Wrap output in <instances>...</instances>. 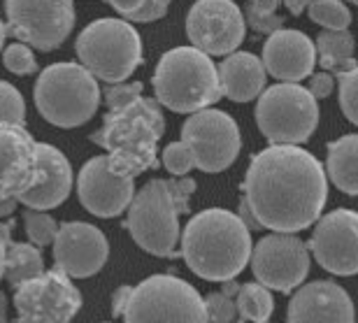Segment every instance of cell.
<instances>
[{"mask_svg":"<svg viewBox=\"0 0 358 323\" xmlns=\"http://www.w3.org/2000/svg\"><path fill=\"white\" fill-rule=\"evenodd\" d=\"M77 59L96 80L126 82L142 63L140 33L128 19H96L77 38Z\"/></svg>","mask_w":358,"mask_h":323,"instance_id":"cell-7","label":"cell"},{"mask_svg":"<svg viewBox=\"0 0 358 323\" xmlns=\"http://www.w3.org/2000/svg\"><path fill=\"white\" fill-rule=\"evenodd\" d=\"M105 3L124 19L135 21V24H147V21L166 17L173 0H105Z\"/></svg>","mask_w":358,"mask_h":323,"instance_id":"cell-27","label":"cell"},{"mask_svg":"<svg viewBox=\"0 0 358 323\" xmlns=\"http://www.w3.org/2000/svg\"><path fill=\"white\" fill-rule=\"evenodd\" d=\"M242 191L261 228L300 233L319 221L328 179L310 152L296 145H270L252 156Z\"/></svg>","mask_w":358,"mask_h":323,"instance_id":"cell-1","label":"cell"},{"mask_svg":"<svg viewBox=\"0 0 358 323\" xmlns=\"http://www.w3.org/2000/svg\"><path fill=\"white\" fill-rule=\"evenodd\" d=\"M235 305H238V319L240 321H268L275 312V300H272V293L268 286H263L261 282H249L245 286H240L238 298H235Z\"/></svg>","mask_w":358,"mask_h":323,"instance_id":"cell-26","label":"cell"},{"mask_svg":"<svg viewBox=\"0 0 358 323\" xmlns=\"http://www.w3.org/2000/svg\"><path fill=\"white\" fill-rule=\"evenodd\" d=\"M314 63H317V47L300 31L279 28L270 33L268 42L263 45V66L275 80L300 82L310 77Z\"/></svg>","mask_w":358,"mask_h":323,"instance_id":"cell-19","label":"cell"},{"mask_svg":"<svg viewBox=\"0 0 358 323\" xmlns=\"http://www.w3.org/2000/svg\"><path fill=\"white\" fill-rule=\"evenodd\" d=\"M182 140L193 152L196 168L210 175L231 168L242 147L235 119L228 112L212 110V107L193 112L184 121Z\"/></svg>","mask_w":358,"mask_h":323,"instance_id":"cell-11","label":"cell"},{"mask_svg":"<svg viewBox=\"0 0 358 323\" xmlns=\"http://www.w3.org/2000/svg\"><path fill=\"white\" fill-rule=\"evenodd\" d=\"M14 307L21 321H70L82 307V293L73 277L54 268L14 289Z\"/></svg>","mask_w":358,"mask_h":323,"instance_id":"cell-13","label":"cell"},{"mask_svg":"<svg viewBox=\"0 0 358 323\" xmlns=\"http://www.w3.org/2000/svg\"><path fill=\"white\" fill-rule=\"evenodd\" d=\"M17 205H19L17 196H5V193H0V217H12Z\"/></svg>","mask_w":358,"mask_h":323,"instance_id":"cell-40","label":"cell"},{"mask_svg":"<svg viewBox=\"0 0 358 323\" xmlns=\"http://www.w3.org/2000/svg\"><path fill=\"white\" fill-rule=\"evenodd\" d=\"M77 196L91 214L100 219L119 217L135 196V177L112 170L110 156H96L84 163L77 177Z\"/></svg>","mask_w":358,"mask_h":323,"instance_id":"cell-16","label":"cell"},{"mask_svg":"<svg viewBox=\"0 0 358 323\" xmlns=\"http://www.w3.org/2000/svg\"><path fill=\"white\" fill-rule=\"evenodd\" d=\"M10 238H12V224H0V244L7 247Z\"/></svg>","mask_w":358,"mask_h":323,"instance_id":"cell-42","label":"cell"},{"mask_svg":"<svg viewBox=\"0 0 358 323\" xmlns=\"http://www.w3.org/2000/svg\"><path fill=\"white\" fill-rule=\"evenodd\" d=\"M40 175L31 189L19 196V203L33 210H54L73 191V165L61 149L38 142Z\"/></svg>","mask_w":358,"mask_h":323,"instance_id":"cell-20","label":"cell"},{"mask_svg":"<svg viewBox=\"0 0 358 323\" xmlns=\"http://www.w3.org/2000/svg\"><path fill=\"white\" fill-rule=\"evenodd\" d=\"M256 124L270 145H300L319 126V105L310 89L282 82L261 93Z\"/></svg>","mask_w":358,"mask_h":323,"instance_id":"cell-8","label":"cell"},{"mask_svg":"<svg viewBox=\"0 0 358 323\" xmlns=\"http://www.w3.org/2000/svg\"><path fill=\"white\" fill-rule=\"evenodd\" d=\"M289 321H354L356 310L349 293L335 282L305 284L291 298Z\"/></svg>","mask_w":358,"mask_h":323,"instance_id":"cell-21","label":"cell"},{"mask_svg":"<svg viewBox=\"0 0 358 323\" xmlns=\"http://www.w3.org/2000/svg\"><path fill=\"white\" fill-rule=\"evenodd\" d=\"M24 224H26V235L35 247H47L54 244L56 233H59V224L54 221L52 214H47L45 210H33L28 207L24 210Z\"/></svg>","mask_w":358,"mask_h":323,"instance_id":"cell-30","label":"cell"},{"mask_svg":"<svg viewBox=\"0 0 358 323\" xmlns=\"http://www.w3.org/2000/svg\"><path fill=\"white\" fill-rule=\"evenodd\" d=\"M163 165L173 177H184L196 168V161H193V152L189 145L184 140H179L163 149Z\"/></svg>","mask_w":358,"mask_h":323,"instance_id":"cell-33","label":"cell"},{"mask_svg":"<svg viewBox=\"0 0 358 323\" xmlns=\"http://www.w3.org/2000/svg\"><path fill=\"white\" fill-rule=\"evenodd\" d=\"M354 35L347 31H331L326 28L317 38V56L319 63L326 73H347V70L356 68L358 63L354 59Z\"/></svg>","mask_w":358,"mask_h":323,"instance_id":"cell-24","label":"cell"},{"mask_svg":"<svg viewBox=\"0 0 358 323\" xmlns=\"http://www.w3.org/2000/svg\"><path fill=\"white\" fill-rule=\"evenodd\" d=\"M245 24L233 0H198L186 17V35L200 52L228 56L245 40Z\"/></svg>","mask_w":358,"mask_h":323,"instance_id":"cell-14","label":"cell"},{"mask_svg":"<svg viewBox=\"0 0 358 323\" xmlns=\"http://www.w3.org/2000/svg\"><path fill=\"white\" fill-rule=\"evenodd\" d=\"M45 272V261L35 244L10 242L5 249V279L12 289H19L28 279Z\"/></svg>","mask_w":358,"mask_h":323,"instance_id":"cell-25","label":"cell"},{"mask_svg":"<svg viewBox=\"0 0 358 323\" xmlns=\"http://www.w3.org/2000/svg\"><path fill=\"white\" fill-rule=\"evenodd\" d=\"M252 249V235L240 214L212 207L186 224L179 254L200 279L228 282L249 265Z\"/></svg>","mask_w":358,"mask_h":323,"instance_id":"cell-2","label":"cell"},{"mask_svg":"<svg viewBox=\"0 0 358 323\" xmlns=\"http://www.w3.org/2000/svg\"><path fill=\"white\" fill-rule=\"evenodd\" d=\"M5 249L7 247H3V244H0V279L5 277Z\"/></svg>","mask_w":358,"mask_h":323,"instance_id":"cell-44","label":"cell"},{"mask_svg":"<svg viewBox=\"0 0 358 323\" xmlns=\"http://www.w3.org/2000/svg\"><path fill=\"white\" fill-rule=\"evenodd\" d=\"M5 68L14 75H33L38 70V61L31 52V45L26 42H14L3 52Z\"/></svg>","mask_w":358,"mask_h":323,"instance_id":"cell-34","label":"cell"},{"mask_svg":"<svg viewBox=\"0 0 358 323\" xmlns=\"http://www.w3.org/2000/svg\"><path fill=\"white\" fill-rule=\"evenodd\" d=\"M5 35H7V24L0 21V52H3V42H5Z\"/></svg>","mask_w":358,"mask_h":323,"instance_id":"cell-45","label":"cell"},{"mask_svg":"<svg viewBox=\"0 0 358 323\" xmlns=\"http://www.w3.org/2000/svg\"><path fill=\"white\" fill-rule=\"evenodd\" d=\"M166 133L161 103L138 96L131 103L107 110L103 126L91 135V142L110 152V165L119 175L138 177L149 168H159L156 147Z\"/></svg>","mask_w":358,"mask_h":323,"instance_id":"cell-3","label":"cell"},{"mask_svg":"<svg viewBox=\"0 0 358 323\" xmlns=\"http://www.w3.org/2000/svg\"><path fill=\"white\" fill-rule=\"evenodd\" d=\"M328 177L347 196H358V135L328 145Z\"/></svg>","mask_w":358,"mask_h":323,"instance_id":"cell-23","label":"cell"},{"mask_svg":"<svg viewBox=\"0 0 358 323\" xmlns=\"http://www.w3.org/2000/svg\"><path fill=\"white\" fill-rule=\"evenodd\" d=\"M7 33L40 52H54L75 26L73 0H5Z\"/></svg>","mask_w":358,"mask_h":323,"instance_id":"cell-10","label":"cell"},{"mask_svg":"<svg viewBox=\"0 0 358 323\" xmlns=\"http://www.w3.org/2000/svg\"><path fill=\"white\" fill-rule=\"evenodd\" d=\"M110 256V242L98 226L70 221L59 226L54 240V263L73 279H87L103 270Z\"/></svg>","mask_w":358,"mask_h":323,"instance_id":"cell-17","label":"cell"},{"mask_svg":"<svg viewBox=\"0 0 358 323\" xmlns=\"http://www.w3.org/2000/svg\"><path fill=\"white\" fill-rule=\"evenodd\" d=\"M252 270L256 282L272 291L291 293L310 272V249L293 233H275L252 249Z\"/></svg>","mask_w":358,"mask_h":323,"instance_id":"cell-12","label":"cell"},{"mask_svg":"<svg viewBox=\"0 0 358 323\" xmlns=\"http://www.w3.org/2000/svg\"><path fill=\"white\" fill-rule=\"evenodd\" d=\"M35 105L49 124L77 128L96 114L100 105L98 80L82 63H54L40 73Z\"/></svg>","mask_w":358,"mask_h":323,"instance_id":"cell-6","label":"cell"},{"mask_svg":"<svg viewBox=\"0 0 358 323\" xmlns=\"http://www.w3.org/2000/svg\"><path fill=\"white\" fill-rule=\"evenodd\" d=\"M205 310L207 321H235L238 319V305H235L233 296H228L226 291L210 293L205 298Z\"/></svg>","mask_w":358,"mask_h":323,"instance_id":"cell-35","label":"cell"},{"mask_svg":"<svg viewBox=\"0 0 358 323\" xmlns=\"http://www.w3.org/2000/svg\"><path fill=\"white\" fill-rule=\"evenodd\" d=\"M124 321H207L205 298L184 279L154 275L133 286Z\"/></svg>","mask_w":358,"mask_h":323,"instance_id":"cell-9","label":"cell"},{"mask_svg":"<svg viewBox=\"0 0 358 323\" xmlns=\"http://www.w3.org/2000/svg\"><path fill=\"white\" fill-rule=\"evenodd\" d=\"M279 0H249L245 10V21L256 33H275L284 28V17L277 14Z\"/></svg>","mask_w":358,"mask_h":323,"instance_id":"cell-29","label":"cell"},{"mask_svg":"<svg viewBox=\"0 0 358 323\" xmlns=\"http://www.w3.org/2000/svg\"><path fill=\"white\" fill-rule=\"evenodd\" d=\"M238 214H240V219L247 224L249 231H261V224H259V221H256L254 212H252V207L247 205V200H245V198H242V203H240V212H238Z\"/></svg>","mask_w":358,"mask_h":323,"instance_id":"cell-39","label":"cell"},{"mask_svg":"<svg viewBox=\"0 0 358 323\" xmlns=\"http://www.w3.org/2000/svg\"><path fill=\"white\" fill-rule=\"evenodd\" d=\"M221 93L235 103H249L266 89V66L261 59L247 52L228 54L219 66Z\"/></svg>","mask_w":358,"mask_h":323,"instance_id":"cell-22","label":"cell"},{"mask_svg":"<svg viewBox=\"0 0 358 323\" xmlns=\"http://www.w3.org/2000/svg\"><path fill=\"white\" fill-rule=\"evenodd\" d=\"M24 121H26L24 96L10 82H0V124L24 126Z\"/></svg>","mask_w":358,"mask_h":323,"instance_id":"cell-31","label":"cell"},{"mask_svg":"<svg viewBox=\"0 0 358 323\" xmlns=\"http://www.w3.org/2000/svg\"><path fill=\"white\" fill-rule=\"evenodd\" d=\"M7 319V298H5V293L0 291V321H5Z\"/></svg>","mask_w":358,"mask_h":323,"instance_id":"cell-43","label":"cell"},{"mask_svg":"<svg viewBox=\"0 0 358 323\" xmlns=\"http://www.w3.org/2000/svg\"><path fill=\"white\" fill-rule=\"evenodd\" d=\"M38 142L24 126L0 124V193L21 196L38 182Z\"/></svg>","mask_w":358,"mask_h":323,"instance_id":"cell-18","label":"cell"},{"mask_svg":"<svg viewBox=\"0 0 358 323\" xmlns=\"http://www.w3.org/2000/svg\"><path fill=\"white\" fill-rule=\"evenodd\" d=\"M307 12L314 24L331 28V31H345L352 24V12L342 0H310Z\"/></svg>","mask_w":358,"mask_h":323,"instance_id":"cell-28","label":"cell"},{"mask_svg":"<svg viewBox=\"0 0 358 323\" xmlns=\"http://www.w3.org/2000/svg\"><path fill=\"white\" fill-rule=\"evenodd\" d=\"M340 86V107L345 112V117L358 126V66L347 70V73L338 75Z\"/></svg>","mask_w":358,"mask_h":323,"instance_id":"cell-32","label":"cell"},{"mask_svg":"<svg viewBox=\"0 0 358 323\" xmlns=\"http://www.w3.org/2000/svg\"><path fill=\"white\" fill-rule=\"evenodd\" d=\"M349 3H354V5H358V0H349Z\"/></svg>","mask_w":358,"mask_h":323,"instance_id":"cell-46","label":"cell"},{"mask_svg":"<svg viewBox=\"0 0 358 323\" xmlns=\"http://www.w3.org/2000/svg\"><path fill=\"white\" fill-rule=\"evenodd\" d=\"M196 191L191 177L152 179L128 205L126 228L140 249L159 258H175L179 242V214H189Z\"/></svg>","mask_w":358,"mask_h":323,"instance_id":"cell-4","label":"cell"},{"mask_svg":"<svg viewBox=\"0 0 358 323\" xmlns=\"http://www.w3.org/2000/svg\"><path fill=\"white\" fill-rule=\"evenodd\" d=\"M310 249L321 268L333 275H358V212L335 210L319 217Z\"/></svg>","mask_w":358,"mask_h":323,"instance_id":"cell-15","label":"cell"},{"mask_svg":"<svg viewBox=\"0 0 358 323\" xmlns=\"http://www.w3.org/2000/svg\"><path fill=\"white\" fill-rule=\"evenodd\" d=\"M284 5L289 7V12L293 14V17H298V14H303L307 10L310 0H284Z\"/></svg>","mask_w":358,"mask_h":323,"instance_id":"cell-41","label":"cell"},{"mask_svg":"<svg viewBox=\"0 0 358 323\" xmlns=\"http://www.w3.org/2000/svg\"><path fill=\"white\" fill-rule=\"evenodd\" d=\"M131 291H133V286H119L117 293H114V298H112V317L114 319L124 317V310L128 305V298H131Z\"/></svg>","mask_w":358,"mask_h":323,"instance_id":"cell-38","label":"cell"},{"mask_svg":"<svg viewBox=\"0 0 358 323\" xmlns=\"http://www.w3.org/2000/svg\"><path fill=\"white\" fill-rule=\"evenodd\" d=\"M154 93L161 105L179 114L205 110L224 98L217 66L198 47H175L161 56Z\"/></svg>","mask_w":358,"mask_h":323,"instance_id":"cell-5","label":"cell"},{"mask_svg":"<svg viewBox=\"0 0 358 323\" xmlns=\"http://www.w3.org/2000/svg\"><path fill=\"white\" fill-rule=\"evenodd\" d=\"M138 96H142V82H119L110 84V89H105V103L110 110L131 103Z\"/></svg>","mask_w":358,"mask_h":323,"instance_id":"cell-36","label":"cell"},{"mask_svg":"<svg viewBox=\"0 0 358 323\" xmlns=\"http://www.w3.org/2000/svg\"><path fill=\"white\" fill-rule=\"evenodd\" d=\"M331 91H333V75L331 73H319V75H314L312 77V82H310V93L317 100L321 98H328L331 96Z\"/></svg>","mask_w":358,"mask_h":323,"instance_id":"cell-37","label":"cell"}]
</instances>
